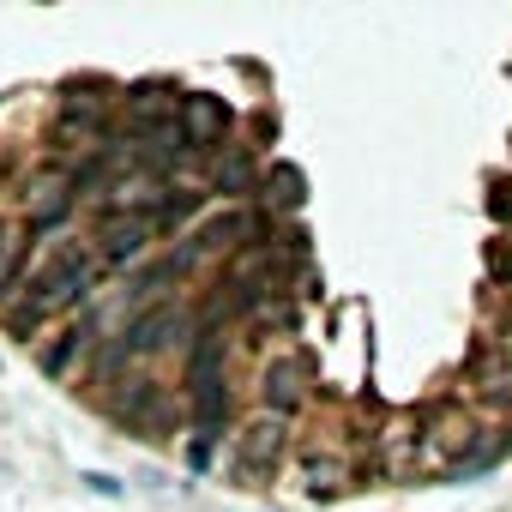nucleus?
<instances>
[{
  "instance_id": "f257e3e1",
  "label": "nucleus",
  "mask_w": 512,
  "mask_h": 512,
  "mask_svg": "<svg viewBox=\"0 0 512 512\" xmlns=\"http://www.w3.org/2000/svg\"><path fill=\"white\" fill-rule=\"evenodd\" d=\"M97 272H103L97 253L67 247L43 278H31V296H25L19 308H7V326H13V332H31L37 320H49V314L73 308V302H85V296H91V284H97Z\"/></svg>"
},
{
  "instance_id": "f03ea898",
  "label": "nucleus",
  "mask_w": 512,
  "mask_h": 512,
  "mask_svg": "<svg viewBox=\"0 0 512 512\" xmlns=\"http://www.w3.org/2000/svg\"><path fill=\"white\" fill-rule=\"evenodd\" d=\"M187 386H193L199 434H217L223 416H229V392H223V338H217V332H199V344H193V368H187Z\"/></svg>"
},
{
  "instance_id": "7ed1b4c3",
  "label": "nucleus",
  "mask_w": 512,
  "mask_h": 512,
  "mask_svg": "<svg viewBox=\"0 0 512 512\" xmlns=\"http://www.w3.org/2000/svg\"><path fill=\"white\" fill-rule=\"evenodd\" d=\"M109 109H115V91L103 85V79H73L67 91H61V121H55V139L61 145H91V139H103V127H109Z\"/></svg>"
},
{
  "instance_id": "20e7f679",
  "label": "nucleus",
  "mask_w": 512,
  "mask_h": 512,
  "mask_svg": "<svg viewBox=\"0 0 512 512\" xmlns=\"http://www.w3.org/2000/svg\"><path fill=\"white\" fill-rule=\"evenodd\" d=\"M278 458H284V422L278 416L241 428V452H235V476L241 482H266L278 470Z\"/></svg>"
},
{
  "instance_id": "39448f33",
  "label": "nucleus",
  "mask_w": 512,
  "mask_h": 512,
  "mask_svg": "<svg viewBox=\"0 0 512 512\" xmlns=\"http://www.w3.org/2000/svg\"><path fill=\"white\" fill-rule=\"evenodd\" d=\"M181 103L187 97H175L169 85H133L127 91V133L139 139V133H157V127H169V121H181Z\"/></svg>"
},
{
  "instance_id": "423d86ee",
  "label": "nucleus",
  "mask_w": 512,
  "mask_h": 512,
  "mask_svg": "<svg viewBox=\"0 0 512 512\" xmlns=\"http://www.w3.org/2000/svg\"><path fill=\"white\" fill-rule=\"evenodd\" d=\"M181 133H187V145H193V151L223 145V133H229V103H223V97H211V91H193V97L181 103Z\"/></svg>"
},
{
  "instance_id": "0eeeda50",
  "label": "nucleus",
  "mask_w": 512,
  "mask_h": 512,
  "mask_svg": "<svg viewBox=\"0 0 512 512\" xmlns=\"http://www.w3.org/2000/svg\"><path fill=\"white\" fill-rule=\"evenodd\" d=\"M115 416H121L127 428L163 434V428H169V398H163V386H157V380H133V386L115 398Z\"/></svg>"
},
{
  "instance_id": "6e6552de",
  "label": "nucleus",
  "mask_w": 512,
  "mask_h": 512,
  "mask_svg": "<svg viewBox=\"0 0 512 512\" xmlns=\"http://www.w3.org/2000/svg\"><path fill=\"white\" fill-rule=\"evenodd\" d=\"M151 235H157L151 211H139V217H109V223H103V235H97V241H103V247H97V260H103V266H127Z\"/></svg>"
},
{
  "instance_id": "1a4fd4ad",
  "label": "nucleus",
  "mask_w": 512,
  "mask_h": 512,
  "mask_svg": "<svg viewBox=\"0 0 512 512\" xmlns=\"http://www.w3.org/2000/svg\"><path fill=\"white\" fill-rule=\"evenodd\" d=\"M302 398H308V362L302 356H278L266 368V404H272V416H290Z\"/></svg>"
},
{
  "instance_id": "9d476101",
  "label": "nucleus",
  "mask_w": 512,
  "mask_h": 512,
  "mask_svg": "<svg viewBox=\"0 0 512 512\" xmlns=\"http://www.w3.org/2000/svg\"><path fill=\"white\" fill-rule=\"evenodd\" d=\"M73 199H79V187H73V175H49L25 205H31V229H49V223H61L67 211H73Z\"/></svg>"
},
{
  "instance_id": "9b49d317",
  "label": "nucleus",
  "mask_w": 512,
  "mask_h": 512,
  "mask_svg": "<svg viewBox=\"0 0 512 512\" xmlns=\"http://www.w3.org/2000/svg\"><path fill=\"white\" fill-rule=\"evenodd\" d=\"M247 181H253V157H247V145H223L211 187H217V193H247Z\"/></svg>"
},
{
  "instance_id": "f8f14e48",
  "label": "nucleus",
  "mask_w": 512,
  "mask_h": 512,
  "mask_svg": "<svg viewBox=\"0 0 512 512\" xmlns=\"http://www.w3.org/2000/svg\"><path fill=\"white\" fill-rule=\"evenodd\" d=\"M302 193H308L302 169H296V163H278V169H272V181H266V199H272L278 211H296V205H302Z\"/></svg>"
},
{
  "instance_id": "ddd939ff",
  "label": "nucleus",
  "mask_w": 512,
  "mask_h": 512,
  "mask_svg": "<svg viewBox=\"0 0 512 512\" xmlns=\"http://www.w3.org/2000/svg\"><path fill=\"white\" fill-rule=\"evenodd\" d=\"M193 205H199V193H163V205L151 211V223L157 229H175L181 217H193Z\"/></svg>"
},
{
  "instance_id": "4468645a",
  "label": "nucleus",
  "mask_w": 512,
  "mask_h": 512,
  "mask_svg": "<svg viewBox=\"0 0 512 512\" xmlns=\"http://www.w3.org/2000/svg\"><path fill=\"white\" fill-rule=\"evenodd\" d=\"M344 476H350L344 458H308V488H314V494H332Z\"/></svg>"
},
{
  "instance_id": "2eb2a0df",
  "label": "nucleus",
  "mask_w": 512,
  "mask_h": 512,
  "mask_svg": "<svg viewBox=\"0 0 512 512\" xmlns=\"http://www.w3.org/2000/svg\"><path fill=\"white\" fill-rule=\"evenodd\" d=\"M19 253H25V235L0 223V290H7V278L19 272Z\"/></svg>"
},
{
  "instance_id": "dca6fc26",
  "label": "nucleus",
  "mask_w": 512,
  "mask_h": 512,
  "mask_svg": "<svg viewBox=\"0 0 512 512\" xmlns=\"http://www.w3.org/2000/svg\"><path fill=\"white\" fill-rule=\"evenodd\" d=\"M211 446H217V434H193V440H187V464L205 470V464H211Z\"/></svg>"
},
{
  "instance_id": "f3484780",
  "label": "nucleus",
  "mask_w": 512,
  "mask_h": 512,
  "mask_svg": "<svg viewBox=\"0 0 512 512\" xmlns=\"http://www.w3.org/2000/svg\"><path fill=\"white\" fill-rule=\"evenodd\" d=\"M79 482H85L91 494H121V482H115V476H103V470H85Z\"/></svg>"
},
{
  "instance_id": "a211bd4d",
  "label": "nucleus",
  "mask_w": 512,
  "mask_h": 512,
  "mask_svg": "<svg viewBox=\"0 0 512 512\" xmlns=\"http://www.w3.org/2000/svg\"><path fill=\"white\" fill-rule=\"evenodd\" d=\"M494 217H512V187L506 181H494Z\"/></svg>"
},
{
  "instance_id": "6ab92c4d",
  "label": "nucleus",
  "mask_w": 512,
  "mask_h": 512,
  "mask_svg": "<svg viewBox=\"0 0 512 512\" xmlns=\"http://www.w3.org/2000/svg\"><path fill=\"white\" fill-rule=\"evenodd\" d=\"M494 272H500V278H506V284H512V260H494Z\"/></svg>"
}]
</instances>
